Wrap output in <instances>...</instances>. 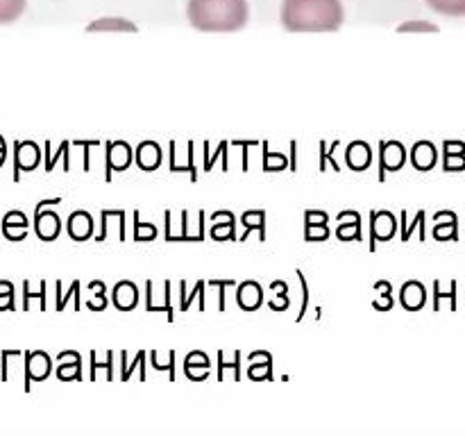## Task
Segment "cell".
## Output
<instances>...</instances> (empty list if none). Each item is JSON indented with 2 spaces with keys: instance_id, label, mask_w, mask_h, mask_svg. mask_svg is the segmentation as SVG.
Instances as JSON below:
<instances>
[{
  "instance_id": "e575fe53",
  "label": "cell",
  "mask_w": 465,
  "mask_h": 436,
  "mask_svg": "<svg viewBox=\"0 0 465 436\" xmlns=\"http://www.w3.org/2000/svg\"><path fill=\"white\" fill-rule=\"evenodd\" d=\"M398 32H439V25L427 21H407L398 27Z\"/></svg>"
},
{
  "instance_id": "5bb4252c",
  "label": "cell",
  "mask_w": 465,
  "mask_h": 436,
  "mask_svg": "<svg viewBox=\"0 0 465 436\" xmlns=\"http://www.w3.org/2000/svg\"><path fill=\"white\" fill-rule=\"evenodd\" d=\"M50 368H53V362L45 352L41 350H35V352L25 354V371H27V384L30 382H41L50 375Z\"/></svg>"
},
{
  "instance_id": "8992f818",
  "label": "cell",
  "mask_w": 465,
  "mask_h": 436,
  "mask_svg": "<svg viewBox=\"0 0 465 436\" xmlns=\"http://www.w3.org/2000/svg\"><path fill=\"white\" fill-rule=\"evenodd\" d=\"M304 239L307 241L330 239V216H327L325 212H316V209L304 212Z\"/></svg>"
},
{
  "instance_id": "f1b7e54d",
  "label": "cell",
  "mask_w": 465,
  "mask_h": 436,
  "mask_svg": "<svg viewBox=\"0 0 465 436\" xmlns=\"http://www.w3.org/2000/svg\"><path fill=\"white\" fill-rule=\"evenodd\" d=\"M271 291L275 293V298L268 300V307L272 309V312H286V309L291 307V300H289V286H286V282H272L271 284Z\"/></svg>"
},
{
  "instance_id": "52a82bcc",
  "label": "cell",
  "mask_w": 465,
  "mask_h": 436,
  "mask_svg": "<svg viewBox=\"0 0 465 436\" xmlns=\"http://www.w3.org/2000/svg\"><path fill=\"white\" fill-rule=\"evenodd\" d=\"M35 232L41 241H54L62 232V218L54 212H44V207H36L35 212Z\"/></svg>"
},
{
  "instance_id": "1f68e13d",
  "label": "cell",
  "mask_w": 465,
  "mask_h": 436,
  "mask_svg": "<svg viewBox=\"0 0 465 436\" xmlns=\"http://www.w3.org/2000/svg\"><path fill=\"white\" fill-rule=\"evenodd\" d=\"M157 234H159V230H157V227H154L153 223H145V221H141V218H139V213H136L134 239H136V241H153V239H157Z\"/></svg>"
},
{
  "instance_id": "5b68a950",
  "label": "cell",
  "mask_w": 465,
  "mask_h": 436,
  "mask_svg": "<svg viewBox=\"0 0 465 436\" xmlns=\"http://www.w3.org/2000/svg\"><path fill=\"white\" fill-rule=\"evenodd\" d=\"M395 232H398V218H395V213L386 212V209H381V212H371V250H375L377 241L393 239Z\"/></svg>"
},
{
  "instance_id": "6da1fadb",
  "label": "cell",
  "mask_w": 465,
  "mask_h": 436,
  "mask_svg": "<svg viewBox=\"0 0 465 436\" xmlns=\"http://www.w3.org/2000/svg\"><path fill=\"white\" fill-rule=\"evenodd\" d=\"M280 18L289 32H336L345 12L341 0H284Z\"/></svg>"
},
{
  "instance_id": "4dcf8cb0",
  "label": "cell",
  "mask_w": 465,
  "mask_h": 436,
  "mask_svg": "<svg viewBox=\"0 0 465 436\" xmlns=\"http://www.w3.org/2000/svg\"><path fill=\"white\" fill-rule=\"evenodd\" d=\"M252 366L248 368V377L254 382H262V380H272V357L271 354H263V362L262 363H254L250 362Z\"/></svg>"
},
{
  "instance_id": "cb8c5ba5",
  "label": "cell",
  "mask_w": 465,
  "mask_h": 436,
  "mask_svg": "<svg viewBox=\"0 0 465 436\" xmlns=\"http://www.w3.org/2000/svg\"><path fill=\"white\" fill-rule=\"evenodd\" d=\"M89 32H136L134 23L127 18H98L86 27Z\"/></svg>"
},
{
  "instance_id": "83f0119b",
  "label": "cell",
  "mask_w": 465,
  "mask_h": 436,
  "mask_svg": "<svg viewBox=\"0 0 465 436\" xmlns=\"http://www.w3.org/2000/svg\"><path fill=\"white\" fill-rule=\"evenodd\" d=\"M89 291L94 295L86 300V307H89L91 312H104V309H107V286L100 280H94L89 284Z\"/></svg>"
},
{
  "instance_id": "f546056e",
  "label": "cell",
  "mask_w": 465,
  "mask_h": 436,
  "mask_svg": "<svg viewBox=\"0 0 465 436\" xmlns=\"http://www.w3.org/2000/svg\"><path fill=\"white\" fill-rule=\"evenodd\" d=\"M375 291L380 293V298L372 302V307L377 309V312H389L391 307H393V286H391V282H377L375 284Z\"/></svg>"
},
{
  "instance_id": "3957f363",
  "label": "cell",
  "mask_w": 465,
  "mask_h": 436,
  "mask_svg": "<svg viewBox=\"0 0 465 436\" xmlns=\"http://www.w3.org/2000/svg\"><path fill=\"white\" fill-rule=\"evenodd\" d=\"M407 162V150L400 141H381L380 144V180H384L386 173H395Z\"/></svg>"
},
{
  "instance_id": "ac0fdd59",
  "label": "cell",
  "mask_w": 465,
  "mask_h": 436,
  "mask_svg": "<svg viewBox=\"0 0 465 436\" xmlns=\"http://www.w3.org/2000/svg\"><path fill=\"white\" fill-rule=\"evenodd\" d=\"M41 153L35 141H21L16 144V168L18 171H35L39 164Z\"/></svg>"
},
{
  "instance_id": "7a4b0ae2",
  "label": "cell",
  "mask_w": 465,
  "mask_h": 436,
  "mask_svg": "<svg viewBox=\"0 0 465 436\" xmlns=\"http://www.w3.org/2000/svg\"><path fill=\"white\" fill-rule=\"evenodd\" d=\"M186 16L200 32H236L250 21L248 0H189Z\"/></svg>"
},
{
  "instance_id": "4316f807",
  "label": "cell",
  "mask_w": 465,
  "mask_h": 436,
  "mask_svg": "<svg viewBox=\"0 0 465 436\" xmlns=\"http://www.w3.org/2000/svg\"><path fill=\"white\" fill-rule=\"evenodd\" d=\"M427 5H430L434 12L443 14V16H465V0H427Z\"/></svg>"
},
{
  "instance_id": "277c9868",
  "label": "cell",
  "mask_w": 465,
  "mask_h": 436,
  "mask_svg": "<svg viewBox=\"0 0 465 436\" xmlns=\"http://www.w3.org/2000/svg\"><path fill=\"white\" fill-rule=\"evenodd\" d=\"M132 159H134V153H132L130 144L125 141H109L107 144V173L104 177L112 180L114 173H123L130 168Z\"/></svg>"
},
{
  "instance_id": "2e32d148",
  "label": "cell",
  "mask_w": 465,
  "mask_h": 436,
  "mask_svg": "<svg viewBox=\"0 0 465 436\" xmlns=\"http://www.w3.org/2000/svg\"><path fill=\"white\" fill-rule=\"evenodd\" d=\"M400 302L407 312H418V309L425 307L427 302V289L420 284V282L411 280L400 289Z\"/></svg>"
},
{
  "instance_id": "7c38bea8",
  "label": "cell",
  "mask_w": 465,
  "mask_h": 436,
  "mask_svg": "<svg viewBox=\"0 0 465 436\" xmlns=\"http://www.w3.org/2000/svg\"><path fill=\"white\" fill-rule=\"evenodd\" d=\"M213 241H232L236 239V218L234 213L223 209L212 216V230H209Z\"/></svg>"
},
{
  "instance_id": "7402d4cb",
  "label": "cell",
  "mask_w": 465,
  "mask_h": 436,
  "mask_svg": "<svg viewBox=\"0 0 465 436\" xmlns=\"http://www.w3.org/2000/svg\"><path fill=\"white\" fill-rule=\"evenodd\" d=\"M3 230L5 234H7V239L12 241H21L25 239L27 234V218L23 212H12L5 216V223H3Z\"/></svg>"
},
{
  "instance_id": "9a60e30c",
  "label": "cell",
  "mask_w": 465,
  "mask_h": 436,
  "mask_svg": "<svg viewBox=\"0 0 465 436\" xmlns=\"http://www.w3.org/2000/svg\"><path fill=\"white\" fill-rule=\"evenodd\" d=\"M439 162V150L431 141H418L411 148V164L418 168V171L427 173L436 166Z\"/></svg>"
},
{
  "instance_id": "4fadbf2b",
  "label": "cell",
  "mask_w": 465,
  "mask_h": 436,
  "mask_svg": "<svg viewBox=\"0 0 465 436\" xmlns=\"http://www.w3.org/2000/svg\"><path fill=\"white\" fill-rule=\"evenodd\" d=\"M236 302L243 312H257L263 304V289L259 282H243L236 289Z\"/></svg>"
},
{
  "instance_id": "e0dca14e",
  "label": "cell",
  "mask_w": 465,
  "mask_h": 436,
  "mask_svg": "<svg viewBox=\"0 0 465 436\" xmlns=\"http://www.w3.org/2000/svg\"><path fill=\"white\" fill-rule=\"evenodd\" d=\"M112 298L118 312H132L139 304V289L134 282H118L112 291Z\"/></svg>"
},
{
  "instance_id": "8fae6325",
  "label": "cell",
  "mask_w": 465,
  "mask_h": 436,
  "mask_svg": "<svg viewBox=\"0 0 465 436\" xmlns=\"http://www.w3.org/2000/svg\"><path fill=\"white\" fill-rule=\"evenodd\" d=\"M372 164V148L366 141H352L345 148V166L352 171H366Z\"/></svg>"
},
{
  "instance_id": "d6a6232c",
  "label": "cell",
  "mask_w": 465,
  "mask_h": 436,
  "mask_svg": "<svg viewBox=\"0 0 465 436\" xmlns=\"http://www.w3.org/2000/svg\"><path fill=\"white\" fill-rule=\"evenodd\" d=\"M68 298H75L77 302H80V282L77 280L71 284V293H64L62 282H57V312H64V309H66Z\"/></svg>"
},
{
  "instance_id": "603a6c76",
  "label": "cell",
  "mask_w": 465,
  "mask_h": 436,
  "mask_svg": "<svg viewBox=\"0 0 465 436\" xmlns=\"http://www.w3.org/2000/svg\"><path fill=\"white\" fill-rule=\"evenodd\" d=\"M198 368L203 372H207V375H209V371H212V359H209L207 354L203 352V350H195V352H189V357L184 359V371H186V377H189V380L200 382Z\"/></svg>"
},
{
  "instance_id": "d6986e66",
  "label": "cell",
  "mask_w": 465,
  "mask_h": 436,
  "mask_svg": "<svg viewBox=\"0 0 465 436\" xmlns=\"http://www.w3.org/2000/svg\"><path fill=\"white\" fill-rule=\"evenodd\" d=\"M68 359L64 354H59V366H57V377L62 382H71V380H82V357L75 352V350H68Z\"/></svg>"
},
{
  "instance_id": "484cf974",
  "label": "cell",
  "mask_w": 465,
  "mask_h": 436,
  "mask_svg": "<svg viewBox=\"0 0 465 436\" xmlns=\"http://www.w3.org/2000/svg\"><path fill=\"white\" fill-rule=\"evenodd\" d=\"M27 0H0V25H7L21 18Z\"/></svg>"
},
{
  "instance_id": "d590c367",
  "label": "cell",
  "mask_w": 465,
  "mask_h": 436,
  "mask_svg": "<svg viewBox=\"0 0 465 436\" xmlns=\"http://www.w3.org/2000/svg\"><path fill=\"white\" fill-rule=\"evenodd\" d=\"M416 227H420V230H425V212H418L416 221H413L411 225H407V223L402 221V241L411 239V230H416Z\"/></svg>"
},
{
  "instance_id": "44dd1931",
  "label": "cell",
  "mask_w": 465,
  "mask_h": 436,
  "mask_svg": "<svg viewBox=\"0 0 465 436\" xmlns=\"http://www.w3.org/2000/svg\"><path fill=\"white\" fill-rule=\"evenodd\" d=\"M445 171H463L465 168V145L461 141H445Z\"/></svg>"
},
{
  "instance_id": "30bf717a",
  "label": "cell",
  "mask_w": 465,
  "mask_h": 436,
  "mask_svg": "<svg viewBox=\"0 0 465 436\" xmlns=\"http://www.w3.org/2000/svg\"><path fill=\"white\" fill-rule=\"evenodd\" d=\"M339 227H336V236L339 241H359L361 239V213L354 209H345L339 213Z\"/></svg>"
},
{
  "instance_id": "ffe728a7",
  "label": "cell",
  "mask_w": 465,
  "mask_h": 436,
  "mask_svg": "<svg viewBox=\"0 0 465 436\" xmlns=\"http://www.w3.org/2000/svg\"><path fill=\"white\" fill-rule=\"evenodd\" d=\"M434 236L439 241H454L457 239V216L452 212L436 213Z\"/></svg>"
},
{
  "instance_id": "8d00e7d4",
  "label": "cell",
  "mask_w": 465,
  "mask_h": 436,
  "mask_svg": "<svg viewBox=\"0 0 465 436\" xmlns=\"http://www.w3.org/2000/svg\"><path fill=\"white\" fill-rule=\"evenodd\" d=\"M336 145H339V141H336V144L331 145V148H327L325 144H321V171H325L327 162H331V166H334V171H341V166H339V164H336L334 159H331V153H334V148H336Z\"/></svg>"
},
{
  "instance_id": "836d02e7",
  "label": "cell",
  "mask_w": 465,
  "mask_h": 436,
  "mask_svg": "<svg viewBox=\"0 0 465 436\" xmlns=\"http://www.w3.org/2000/svg\"><path fill=\"white\" fill-rule=\"evenodd\" d=\"M286 157L284 154H275V153H266V157H263V171H271V173H275V171H284L286 168Z\"/></svg>"
},
{
  "instance_id": "ba28073f",
  "label": "cell",
  "mask_w": 465,
  "mask_h": 436,
  "mask_svg": "<svg viewBox=\"0 0 465 436\" xmlns=\"http://www.w3.org/2000/svg\"><path fill=\"white\" fill-rule=\"evenodd\" d=\"M134 159L141 171H157L159 164H162V145L157 141H141L134 150Z\"/></svg>"
},
{
  "instance_id": "9c48e42d",
  "label": "cell",
  "mask_w": 465,
  "mask_h": 436,
  "mask_svg": "<svg viewBox=\"0 0 465 436\" xmlns=\"http://www.w3.org/2000/svg\"><path fill=\"white\" fill-rule=\"evenodd\" d=\"M66 232L73 241H86L94 236V218L84 209H77L68 216L66 221Z\"/></svg>"
},
{
  "instance_id": "d4e9b609",
  "label": "cell",
  "mask_w": 465,
  "mask_h": 436,
  "mask_svg": "<svg viewBox=\"0 0 465 436\" xmlns=\"http://www.w3.org/2000/svg\"><path fill=\"white\" fill-rule=\"evenodd\" d=\"M241 223L245 225L243 239L250 234V232L257 230L259 241H266V212H263V209H257V212H245L243 216H241Z\"/></svg>"
}]
</instances>
